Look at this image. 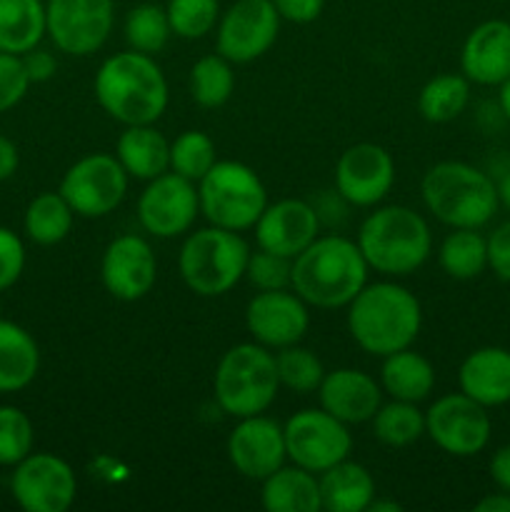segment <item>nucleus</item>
I'll return each instance as SVG.
<instances>
[{
  "instance_id": "obj_1",
  "label": "nucleus",
  "mask_w": 510,
  "mask_h": 512,
  "mask_svg": "<svg viewBox=\"0 0 510 512\" xmlns=\"http://www.w3.org/2000/svg\"><path fill=\"white\" fill-rule=\"evenodd\" d=\"M95 100L123 125H153L168 108V80L153 55L125 50L103 60L93 80Z\"/></svg>"
},
{
  "instance_id": "obj_2",
  "label": "nucleus",
  "mask_w": 510,
  "mask_h": 512,
  "mask_svg": "<svg viewBox=\"0 0 510 512\" xmlns=\"http://www.w3.org/2000/svg\"><path fill=\"white\" fill-rule=\"evenodd\" d=\"M368 270L358 243L343 235H318L293 258L290 288L313 308H348L350 300L368 285Z\"/></svg>"
},
{
  "instance_id": "obj_3",
  "label": "nucleus",
  "mask_w": 510,
  "mask_h": 512,
  "mask_svg": "<svg viewBox=\"0 0 510 512\" xmlns=\"http://www.w3.org/2000/svg\"><path fill=\"white\" fill-rule=\"evenodd\" d=\"M420 325V300L398 283L365 285L348 305V330L355 345L375 358L410 348Z\"/></svg>"
},
{
  "instance_id": "obj_4",
  "label": "nucleus",
  "mask_w": 510,
  "mask_h": 512,
  "mask_svg": "<svg viewBox=\"0 0 510 512\" xmlns=\"http://www.w3.org/2000/svg\"><path fill=\"white\" fill-rule=\"evenodd\" d=\"M358 248L375 273L403 278L433 253V235L420 213L405 205H385L360 223Z\"/></svg>"
},
{
  "instance_id": "obj_5",
  "label": "nucleus",
  "mask_w": 510,
  "mask_h": 512,
  "mask_svg": "<svg viewBox=\"0 0 510 512\" xmlns=\"http://www.w3.org/2000/svg\"><path fill=\"white\" fill-rule=\"evenodd\" d=\"M420 193L425 208L450 228H483L500 208L493 178L460 160L435 163L423 175Z\"/></svg>"
},
{
  "instance_id": "obj_6",
  "label": "nucleus",
  "mask_w": 510,
  "mask_h": 512,
  "mask_svg": "<svg viewBox=\"0 0 510 512\" xmlns=\"http://www.w3.org/2000/svg\"><path fill=\"white\" fill-rule=\"evenodd\" d=\"M278 388L275 355L260 343L233 345L215 368V400L230 418L240 420L265 413L273 405Z\"/></svg>"
},
{
  "instance_id": "obj_7",
  "label": "nucleus",
  "mask_w": 510,
  "mask_h": 512,
  "mask_svg": "<svg viewBox=\"0 0 510 512\" xmlns=\"http://www.w3.org/2000/svg\"><path fill=\"white\" fill-rule=\"evenodd\" d=\"M250 248L240 233L225 228L195 230L185 238L178 255L183 283L200 298L230 293L245 278Z\"/></svg>"
},
{
  "instance_id": "obj_8",
  "label": "nucleus",
  "mask_w": 510,
  "mask_h": 512,
  "mask_svg": "<svg viewBox=\"0 0 510 512\" xmlns=\"http://www.w3.org/2000/svg\"><path fill=\"white\" fill-rule=\"evenodd\" d=\"M198 200L210 225L243 233L255 228L268 205V193L253 168L238 160H218L198 183Z\"/></svg>"
},
{
  "instance_id": "obj_9",
  "label": "nucleus",
  "mask_w": 510,
  "mask_h": 512,
  "mask_svg": "<svg viewBox=\"0 0 510 512\" xmlns=\"http://www.w3.org/2000/svg\"><path fill=\"white\" fill-rule=\"evenodd\" d=\"M128 178L115 155L93 153L65 170L58 193L80 218H105L123 203Z\"/></svg>"
},
{
  "instance_id": "obj_10",
  "label": "nucleus",
  "mask_w": 510,
  "mask_h": 512,
  "mask_svg": "<svg viewBox=\"0 0 510 512\" xmlns=\"http://www.w3.org/2000/svg\"><path fill=\"white\" fill-rule=\"evenodd\" d=\"M113 0H48L45 35L65 55L88 58L105 45L113 33Z\"/></svg>"
},
{
  "instance_id": "obj_11",
  "label": "nucleus",
  "mask_w": 510,
  "mask_h": 512,
  "mask_svg": "<svg viewBox=\"0 0 510 512\" xmlns=\"http://www.w3.org/2000/svg\"><path fill=\"white\" fill-rule=\"evenodd\" d=\"M283 430L288 460L310 473H325L333 465L348 460L353 450V435L348 425L325 413L323 408L300 410L283 425Z\"/></svg>"
},
{
  "instance_id": "obj_12",
  "label": "nucleus",
  "mask_w": 510,
  "mask_h": 512,
  "mask_svg": "<svg viewBox=\"0 0 510 512\" xmlns=\"http://www.w3.org/2000/svg\"><path fill=\"white\" fill-rule=\"evenodd\" d=\"M493 423L488 408L465 393L443 395L425 413V435L443 453L455 458H473L490 443Z\"/></svg>"
},
{
  "instance_id": "obj_13",
  "label": "nucleus",
  "mask_w": 510,
  "mask_h": 512,
  "mask_svg": "<svg viewBox=\"0 0 510 512\" xmlns=\"http://www.w3.org/2000/svg\"><path fill=\"white\" fill-rule=\"evenodd\" d=\"M73 468L53 453H30L10 475V495L25 512H65L75 503Z\"/></svg>"
},
{
  "instance_id": "obj_14",
  "label": "nucleus",
  "mask_w": 510,
  "mask_h": 512,
  "mask_svg": "<svg viewBox=\"0 0 510 512\" xmlns=\"http://www.w3.org/2000/svg\"><path fill=\"white\" fill-rule=\"evenodd\" d=\"M278 33L273 0H235L218 20V53L230 63H253L273 48Z\"/></svg>"
},
{
  "instance_id": "obj_15",
  "label": "nucleus",
  "mask_w": 510,
  "mask_h": 512,
  "mask_svg": "<svg viewBox=\"0 0 510 512\" xmlns=\"http://www.w3.org/2000/svg\"><path fill=\"white\" fill-rule=\"evenodd\" d=\"M200 213L198 188L183 175L168 173L148 180L138 198V220L155 238H178L193 228Z\"/></svg>"
},
{
  "instance_id": "obj_16",
  "label": "nucleus",
  "mask_w": 510,
  "mask_h": 512,
  "mask_svg": "<svg viewBox=\"0 0 510 512\" xmlns=\"http://www.w3.org/2000/svg\"><path fill=\"white\" fill-rule=\"evenodd\" d=\"M395 183V163L383 145H350L335 163V188L345 203L373 208Z\"/></svg>"
},
{
  "instance_id": "obj_17",
  "label": "nucleus",
  "mask_w": 510,
  "mask_h": 512,
  "mask_svg": "<svg viewBox=\"0 0 510 512\" xmlns=\"http://www.w3.org/2000/svg\"><path fill=\"white\" fill-rule=\"evenodd\" d=\"M245 328L255 343L265 348H288L300 343L310 328L308 303L298 293L285 290H260L245 308Z\"/></svg>"
},
{
  "instance_id": "obj_18",
  "label": "nucleus",
  "mask_w": 510,
  "mask_h": 512,
  "mask_svg": "<svg viewBox=\"0 0 510 512\" xmlns=\"http://www.w3.org/2000/svg\"><path fill=\"white\" fill-rule=\"evenodd\" d=\"M100 278L115 300L135 303L145 298L158 278V260L148 240L140 235H120L110 240L100 260Z\"/></svg>"
},
{
  "instance_id": "obj_19",
  "label": "nucleus",
  "mask_w": 510,
  "mask_h": 512,
  "mask_svg": "<svg viewBox=\"0 0 510 512\" xmlns=\"http://www.w3.org/2000/svg\"><path fill=\"white\" fill-rule=\"evenodd\" d=\"M228 458L243 478L263 483L288 460L283 425L263 413L240 418L228 438Z\"/></svg>"
},
{
  "instance_id": "obj_20",
  "label": "nucleus",
  "mask_w": 510,
  "mask_h": 512,
  "mask_svg": "<svg viewBox=\"0 0 510 512\" xmlns=\"http://www.w3.org/2000/svg\"><path fill=\"white\" fill-rule=\"evenodd\" d=\"M320 233V215L310 203L298 198H285L265 205L263 215L255 223L258 248L270 250L283 258H298Z\"/></svg>"
},
{
  "instance_id": "obj_21",
  "label": "nucleus",
  "mask_w": 510,
  "mask_h": 512,
  "mask_svg": "<svg viewBox=\"0 0 510 512\" xmlns=\"http://www.w3.org/2000/svg\"><path fill=\"white\" fill-rule=\"evenodd\" d=\"M320 408L345 425H360L373 420L383 405V388L375 383L373 375L355 368H340L325 373L318 388Z\"/></svg>"
},
{
  "instance_id": "obj_22",
  "label": "nucleus",
  "mask_w": 510,
  "mask_h": 512,
  "mask_svg": "<svg viewBox=\"0 0 510 512\" xmlns=\"http://www.w3.org/2000/svg\"><path fill=\"white\" fill-rule=\"evenodd\" d=\"M460 70L478 85H500L510 78L508 20H485L470 30L460 50Z\"/></svg>"
},
{
  "instance_id": "obj_23",
  "label": "nucleus",
  "mask_w": 510,
  "mask_h": 512,
  "mask_svg": "<svg viewBox=\"0 0 510 512\" xmlns=\"http://www.w3.org/2000/svg\"><path fill=\"white\" fill-rule=\"evenodd\" d=\"M460 393L485 408H500L510 403V350L488 345L478 348L460 363Z\"/></svg>"
},
{
  "instance_id": "obj_24",
  "label": "nucleus",
  "mask_w": 510,
  "mask_h": 512,
  "mask_svg": "<svg viewBox=\"0 0 510 512\" xmlns=\"http://www.w3.org/2000/svg\"><path fill=\"white\" fill-rule=\"evenodd\" d=\"M115 158L135 180H153L170 170V143L153 125H125Z\"/></svg>"
},
{
  "instance_id": "obj_25",
  "label": "nucleus",
  "mask_w": 510,
  "mask_h": 512,
  "mask_svg": "<svg viewBox=\"0 0 510 512\" xmlns=\"http://www.w3.org/2000/svg\"><path fill=\"white\" fill-rule=\"evenodd\" d=\"M40 370V348L23 325L0 318V393H20Z\"/></svg>"
},
{
  "instance_id": "obj_26",
  "label": "nucleus",
  "mask_w": 510,
  "mask_h": 512,
  "mask_svg": "<svg viewBox=\"0 0 510 512\" xmlns=\"http://www.w3.org/2000/svg\"><path fill=\"white\" fill-rule=\"evenodd\" d=\"M320 503L328 512H365L375 500V480L360 463L333 465L320 473Z\"/></svg>"
},
{
  "instance_id": "obj_27",
  "label": "nucleus",
  "mask_w": 510,
  "mask_h": 512,
  "mask_svg": "<svg viewBox=\"0 0 510 512\" xmlns=\"http://www.w3.org/2000/svg\"><path fill=\"white\" fill-rule=\"evenodd\" d=\"M260 503L268 512H318L323 510L320 503V485L315 473L298 468H278L273 475L263 480Z\"/></svg>"
},
{
  "instance_id": "obj_28",
  "label": "nucleus",
  "mask_w": 510,
  "mask_h": 512,
  "mask_svg": "<svg viewBox=\"0 0 510 512\" xmlns=\"http://www.w3.org/2000/svg\"><path fill=\"white\" fill-rule=\"evenodd\" d=\"M380 388L393 400L420 403L435 388V368L428 358L415 350L405 348L393 355H385L380 368Z\"/></svg>"
},
{
  "instance_id": "obj_29",
  "label": "nucleus",
  "mask_w": 510,
  "mask_h": 512,
  "mask_svg": "<svg viewBox=\"0 0 510 512\" xmlns=\"http://www.w3.org/2000/svg\"><path fill=\"white\" fill-rule=\"evenodd\" d=\"M45 38L43 0H0V50L25 55Z\"/></svg>"
},
{
  "instance_id": "obj_30",
  "label": "nucleus",
  "mask_w": 510,
  "mask_h": 512,
  "mask_svg": "<svg viewBox=\"0 0 510 512\" xmlns=\"http://www.w3.org/2000/svg\"><path fill=\"white\" fill-rule=\"evenodd\" d=\"M75 213L60 193H40L28 203L23 215L25 235L35 245H58L73 230Z\"/></svg>"
},
{
  "instance_id": "obj_31",
  "label": "nucleus",
  "mask_w": 510,
  "mask_h": 512,
  "mask_svg": "<svg viewBox=\"0 0 510 512\" xmlns=\"http://www.w3.org/2000/svg\"><path fill=\"white\" fill-rule=\"evenodd\" d=\"M443 273L453 280H475L488 268V238L478 228H453L438 250Z\"/></svg>"
},
{
  "instance_id": "obj_32",
  "label": "nucleus",
  "mask_w": 510,
  "mask_h": 512,
  "mask_svg": "<svg viewBox=\"0 0 510 512\" xmlns=\"http://www.w3.org/2000/svg\"><path fill=\"white\" fill-rule=\"evenodd\" d=\"M470 80L458 73L430 78L418 95V110L428 123H450L468 108Z\"/></svg>"
},
{
  "instance_id": "obj_33",
  "label": "nucleus",
  "mask_w": 510,
  "mask_h": 512,
  "mask_svg": "<svg viewBox=\"0 0 510 512\" xmlns=\"http://www.w3.org/2000/svg\"><path fill=\"white\" fill-rule=\"evenodd\" d=\"M235 90L233 63L223 55H203L190 68V95L200 108H220Z\"/></svg>"
},
{
  "instance_id": "obj_34",
  "label": "nucleus",
  "mask_w": 510,
  "mask_h": 512,
  "mask_svg": "<svg viewBox=\"0 0 510 512\" xmlns=\"http://www.w3.org/2000/svg\"><path fill=\"white\" fill-rule=\"evenodd\" d=\"M373 433L388 448H405L425 435V413H420L418 403L393 400L380 405L373 415Z\"/></svg>"
},
{
  "instance_id": "obj_35",
  "label": "nucleus",
  "mask_w": 510,
  "mask_h": 512,
  "mask_svg": "<svg viewBox=\"0 0 510 512\" xmlns=\"http://www.w3.org/2000/svg\"><path fill=\"white\" fill-rule=\"evenodd\" d=\"M125 40H128L130 50H138V53L155 55L168 45L170 30L168 13H165L163 5L155 3H140L125 18Z\"/></svg>"
},
{
  "instance_id": "obj_36",
  "label": "nucleus",
  "mask_w": 510,
  "mask_h": 512,
  "mask_svg": "<svg viewBox=\"0 0 510 512\" xmlns=\"http://www.w3.org/2000/svg\"><path fill=\"white\" fill-rule=\"evenodd\" d=\"M275 368H278L280 385L298 395L318 393L325 378V368L318 355L310 353L308 348H300L298 343L278 350Z\"/></svg>"
},
{
  "instance_id": "obj_37",
  "label": "nucleus",
  "mask_w": 510,
  "mask_h": 512,
  "mask_svg": "<svg viewBox=\"0 0 510 512\" xmlns=\"http://www.w3.org/2000/svg\"><path fill=\"white\" fill-rule=\"evenodd\" d=\"M215 163V143L200 130H185L170 143V170L188 178L190 183H200Z\"/></svg>"
},
{
  "instance_id": "obj_38",
  "label": "nucleus",
  "mask_w": 510,
  "mask_h": 512,
  "mask_svg": "<svg viewBox=\"0 0 510 512\" xmlns=\"http://www.w3.org/2000/svg\"><path fill=\"white\" fill-rule=\"evenodd\" d=\"M173 35L183 40H200L218 25V0H168L165 5Z\"/></svg>"
},
{
  "instance_id": "obj_39",
  "label": "nucleus",
  "mask_w": 510,
  "mask_h": 512,
  "mask_svg": "<svg viewBox=\"0 0 510 512\" xmlns=\"http://www.w3.org/2000/svg\"><path fill=\"white\" fill-rule=\"evenodd\" d=\"M35 430L28 415L15 405H0V465L15 468L33 453Z\"/></svg>"
},
{
  "instance_id": "obj_40",
  "label": "nucleus",
  "mask_w": 510,
  "mask_h": 512,
  "mask_svg": "<svg viewBox=\"0 0 510 512\" xmlns=\"http://www.w3.org/2000/svg\"><path fill=\"white\" fill-rule=\"evenodd\" d=\"M245 278L258 290H285L293 280V260L258 248V253H250Z\"/></svg>"
},
{
  "instance_id": "obj_41",
  "label": "nucleus",
  "mask_w": 510,
  "mask_h": 512,
  "mask_svg": "<svg viewBox=\"0 0 510 512\" xmlns=\"http://www.w3.org/2000/svg\"><path fill=\"white\" fill-rule=\"evenodd\" d=\"M30 78L25 73L23 55L3 53L0 50V113L13 110L28 95Z\"/></svg>"
},
{
  "instance_id": "obj_42",
  "label": "nucleus",
  "mask_w": 510,
  "mask_h": 512,
  "mask_svg": "<svg viewBox=\"0 0 510 512\" xmlns=\"http://www.w3.org/2000/svg\"><path fill=\"white\" fill-rule=\"evenodd\" d=\"M25 270V245L15 230L0 225V293L13 288Z\"/></svg>"
},
{
  "instance_id": "obj_43",
  "label": "nucleus",
  "mask_w": 510,
  "mask_h": 512,
  "mask_svg": "<svg viewBox=\"0 0 510 512\" xmlns=\"http://www.w3.org/2000/svg\"><path fill=\"white\" fill-rule=\"evenodd\" d=\"M488 268L500 280L510 283V220L500 223L488 235Z\"/></svg>"
},
{
  "instance_id": "obj_44",
  "label": "nucleus",
  "mask_w": 510,
  "mask_h": 512,
  "mask_svg": "<svg viewBox=\"0 0 510 512\" xmlns=\"http://www.w3.org/2000/svg\"><path fill=\"white\" fill-rule=\"evenodd\" d=\"M280 20H288L295 25H308L320 18L325 0H273Z\"/></svg>"
},
{
  "instance_id": "obj_45",
  "label": "nucleus",
  "mask_w": 510,
  "mask_h": 512,
  "mask_svg": "<svg viewBox=\"0 0 510 512\" xmlns=\"http://www.w3.org/2000/svg\"><path fill=\"white\" fill-rule=\"evenodd\" d=\"M23 65L30 83H48V80L55 75V70H58V60H55V55L40 48L28 50V53L23 55Z\"/></svg>"
},
{
  "instance_id": "obj_46",
  "label": "nucleus",
  "mask_w": 510,
  "mask_h": 512,
  "mask_svg": "<svg viewBox=\"0 0 510 512\" xmlns=\"http://www.w3.org/2000/svg\"><path fill=\"white\" fill-rule=\"evenodd\" d=\"M490 478H493L495 488L510 493V443L495 450L490 458Z\"/></svg>"
},
{
  "instance_id": "obj_47",
  "label": "nucleus",
  "mask_w": 510,
  "mask_h": 512,
  "mask_svg": "<svg viewBox=\"0 0 510 512\" xmlns=\"http://www.w3.org/2000/svg\"><path fill=\"white\" fill-rule=\"evenodd\" d=\"M18 165H20L18 145H15L10 138H5V135H0V183L13 178Z\"/></svg>"
},
{
  "instance_id": "obj_48",
  "label": "nucleus",
  "mask_w": 510,
  "mask_h": 512,
  "mask_svg": "<svg viewBox=\"0 0 510 512\" xmlns=\"http://www.w3.org/2000/svg\"><path fill=\"white\" fill-rule=\"evenodd\" d=\"M475 512H510V493L498 490V493L485 495L475 503Z\"/></svg>"
},
{
  "instance_id": "obj_49",
  "label": "nucleus",
  "mask_w": 510,
  "mask_h": 512,
  "mask_svg": "<svg viewBox=\"0 0 510 512\" xmlns=\"http://www.w3.org/2000/svg\"><path fill=\"white\" fill-rule=\"evenodd\" d=\"M498 200H500V205H503V208L510 213V170L503 175V178H500Z\"/></svg>"
},
{
  "instance_id": "obj_50",
  "label": "nucleus",
  "mask_w": 510,
  "mask_h": 512,
  "mask_svg": "<svg viewBox=\"0 0 510 512\" xmlns=\"http://www.w3.org/2000/svg\"><path fill=\"white\" fill-rule=\"evenodd\" d=\"M500 93H498V103H500V110H503L505 118L510 120V78L505 80V83L498 85Z\"/></svg>"
},
{
  "instance_id": "obj_51",
  "label": "nucleus",
  "mask_w": 510,
  "mask_h": 512,
  "mask_svg": "<svg viewBox=\"0 0 510 512\" xmlns=\"http://www.w3.org/2000/svg\"><path fill=\"white\" fill-rule=\"evenodd\" d=\"M370 512H400L403 510V505L395 503V500H378L375 498L373 503H370Z\"/></svg>"
}]
</instances>
